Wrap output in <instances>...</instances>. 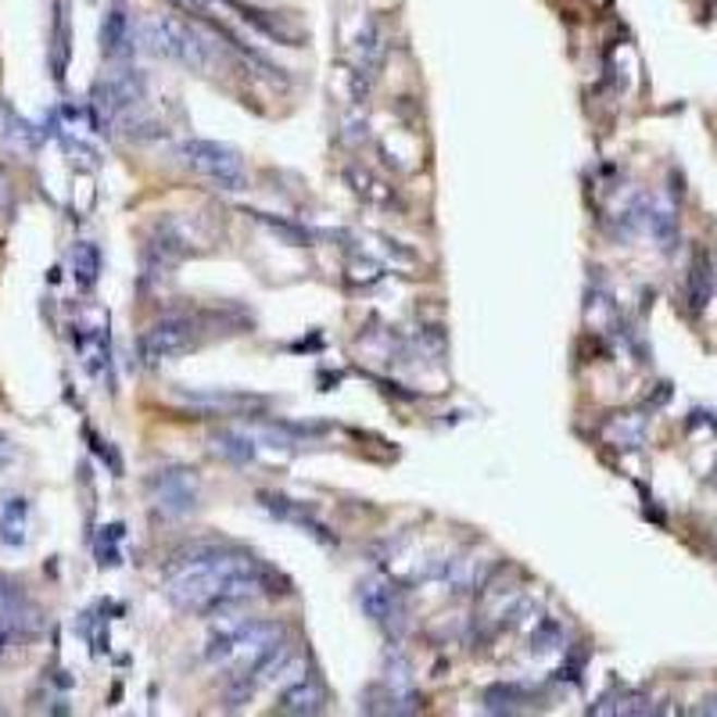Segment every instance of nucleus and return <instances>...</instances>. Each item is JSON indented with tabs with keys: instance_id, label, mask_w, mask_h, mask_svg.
Listing matches in <instances>:
<instances>
[{
	"instance_id": "obj_1",
	"label": "nucleus",
	"mask_w": 717,
	"mask_h": 717,
	"mask_svg": "<svg viewBox=\"0 0 717 717\" xmlns=\"http://www.w3.org/2000/svg\"><path fill=\"white\" fill-rule=\"evenodd\" d=\"M274 574L252 552L230 546H191L166 567V596L187 613L222 617L269 596Z\"/></svg>"
},
{
	"instance_id": "obj_2",
	"label": "nucleus",
	"mask_w": 717,
	"mask_h": 717,
	"mask_svg": "<svg viewBox=\"0 0 717 717\" xmlns=\"http://www.w3.org/2000/svg\"><path fill=\"white\" fill-rule=\"evenodd\" d=\"M280 639H283V624L277 621L233 617V621H222L212 632V639H208L205 660L219 667V671H227L241 696H248V678L280 646Z\"/></svg>"
},
{
	"instance_id": "obj_3",
	"label": "nucleus",
	"mask_w": 717,
	"mask_h": 717,
	"mask_svg": "<svg viewBox=\"0 0 717 717\" xmlns=\"http://www.w3.org/2000/svg\"><path fill=\"white\" fill-rule=\"evenodd\" d=\"M141 40L147 44V51L177 61V65H187L194 72L212 69L216 61V36L202 33L197 26L172 15H155L141 26Z\"/></svg>"
},
{
	"instance_id": "obj_4",
	"label": "nucleus",
	"mask_w": 717,
	"mask_h": 717,
	"mask_svg": "<svg viewBox=\"0 0 717 717\" xmlns=\"http://www.w3.org/2000/svg\"><path fill=\"white\" fill-rule=\"evenodd\" d=\"M180 162L187 166L197 177L216 183L219 191L238 194L248 187V169L238 147L219 144V141H183L180 144Z\"/></svg>"
},
{
	"instance_id": "obj_5",
	"label": "nucleus",
	"mask_w": 717,
	"mask_h": 717,
	"mask_svg": "<svg viewBox=\"0 0 717 717\" xmlns=\"http://www.w3.org/2000/svg\"><path fill=\"white\" fill-rule=\"evenodd\" d=\"M202 338H205V327L197 316H166V319H158L151 330H144L141 349H144V358L162 363V358H177L183 352H191Z\"/></svg>"
},
{
	"instance_id": "obj_6",
	"label": "nucleus",
	"mask_w": 717,
	"mask_h": 717,
	"mask_svg": "<svg viewBox=\"0 0 717 717\" xmlns=\"http://www.w3.org/2000/svg\"><path fill=\"white\" fill-rule=\"evenodd\" d=\"M147 496L166 517H187L202 496V481L187 466H166L147 481Z\"/></svg>"
},
{
	"instance_id": "obj_7",
	"label": "nucleus",
	"mask_w": 717,
	"mask_h": 717,
	"mask_svg": "<svg viewBox=\"0 0 717 717\" xmlns=\"http://www.w3.org/2000/svg\"><path fill=\"white\" fill-rule=\"evenodd\" d=\"M277 710L280 714H319L324 710V685H319L313 675H299L294 682L283 685Z\"/></svg>"
},
{
	"instance_id": "obj_8",
	"label": "nucleus",
	"mask_w": 717,
	"mask_h": 717,
	"mask_svg": "<svg viewBox=\"0 0 717 717\" xmlns=\"http://www.w3.org/2000/svg\"><path fill=\"white\" fill-rule=\"evenodd\" d=\"M710 291H714V266H710V255L700 252L696 263L689 269V283H685V299L692 313H703V308H707Z\"/></svg>"
},
{
	"instance_id": "obj_9",
	"label": "nucleus",
	"mask_w": 717,
	"mask_h": 717,
	"mask_svg": "<svg viewBox=\"0 0 717 717\" xmlns=\"http://www.w3.org/2000/svg\"><path fill=\"white\" fill-rule=\"evenodd\" d=\"M26 527H29L26 499H8L4 510H0V542H8V546H22V542H26Z\"/></svg>"
},
{
	"instance_id": "obj_10",
	"label": "nucleus",
	"mask_w": 717,
	"mask_h": 717,
	"mask_svg": "<svg viewBox=\"0 0 717 717\" xmlns=\"http://www.w3.org/2000/svg\"><path fill=\"white\" fill-rule=\"evenodd\" d=\"M358 603H363V610L374 621H388L394 610V592L388 585H380V581H369V585L358 588Z\"/></svg>"
},
{
	"instance_id": "obj_11",
	"label": "nucleus",
	"mask_w": 717,
	"mask_h": 717,
	"mask_svg": "<svg viewBox=\"0 0 717 717\" xmlns=\"http://www.w3.org/2000/svg\"><path fill=\"white\" fill-rule=\"evenodd\" d=\"M380 54H385V44H380V29H377V26H366L363 33H358V72H369V76H374Z\"/></svg>"
},
{
	"instance_id": "obj_12",
	"label": "nucleus",
	"mask_w": 717,
	"mask_h": 717,
	"mask_svg": "<svg viewBox=\"0 0 717 717\" xmlns=\"http://www.w3.org/2000/svg\"><path fill=\"white\" fill-rule=\"evenodd\" d=\"M101 40H105L108 54H116V51H122V44H130V22H126V11L122 8H116L108 15L105 29H101Z\"/></svg>"
},
{
	"instance_id": "obj_13",
	"label": "nucleus",
	"mask_w": 717,
	"mask_h": 717,
	"mask_svg": "<svg viewBox=\"0 0 717 717\" xmlns=\"http://www.w3.org/2000/svg\"><path fill=\"white\" fill-rule=\"evenodd\" d=\"M72 269H76V280L83 288H90L97 280V269H101V255H97L94 244H76V252H72Z\"/></svg>"
},
{
	"instance_id": "obj_14",
	"label": "nucleus",
	"mask_w": 717,
	"mask_h": 717,
	"mask_svg": "<svg viewBox=\"0 0 717 717\" xmlns=\"http://www.w3.org/2000/svg\"><path fill=\"white\" fill-rule=\"evenodd\" d=\"M177 8H183L187 15H197V19H216V11L222 8V0H172Z\"/></svg>"
},
{
	"instance_id": "obj_15",
	"label": "nucleus",
	"mask_w": 717,
	"mask_h": 717,
	"mask_svg": "<svg viewBox=\"0 0 717 717\" xmlns=\"http://www.w3.org/2000/svg\"><path fill=\"white\" fill-rule=\"evenodd\" d=\"M15 463V441H11L8 435H0V474Z\"/></svg>"
},
{
	"instance_id": "obj_16",
	"label": "nucleus",
	"mask_w": 717,
	"mask_h": 717,
	"mask_svg": "<svg viewBox=\"0 0 717 717\" xmlns=\"http://www.w3.org/2000/svg\"><path fill=\"white\" fill-rule=\"evenodd\" d=\"M696 714H717V696H707V700H703L700 707H696Z\"/></svg>"
}]
</instances>
